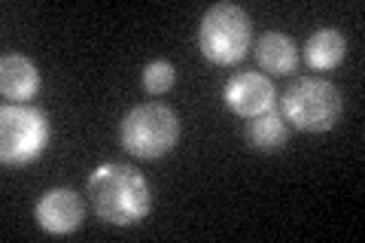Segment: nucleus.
I'll return each mask as SVG.
<instances>
[{
    "mask_svg": "<svg viewBox=\"0 0 365 243\" xmlns=\"http://www.w3.org/2000/svg\"><path fill=\"white\" fill-rule=\"evenodd\" d=\"M88 207L110 225H137L153 210V192L140 170L128 165H101L86 186Z\"/></svg>",
    "mask_w": 365,
    "mask_h": 243,
    "instance_id": "nucleus-1",
    "label": "nucleus"
},
{
    "mask_svg": "<svg viewBox=\"0 0 365 243\" xmlns=\"http://www.w3.org/2000/svg\"><path fill=\"white\" fill-rule=\"evenodd\" d=\"M341 110H344V100H341V91L323 76H304L295 79V83L280 95V113L292 128L307 131V134H323L332 131Z\"/></svg>",
    "mask_w": 365,
    "mask_h": 243,
    "instance_id": "nucleus-2",
    "label": "nucleus"
},
{
    "mask_svg": "<svg viewBox=\"0 0 365 243\" xmlns=\"http://www.w3.org/2000/svg\"><path fill=\"white\" fill-rule=\"evenodd\" d=\"M119 137H122L125 152H131L134 158H143V161H155V158H165L180 143V119L165 103L150 100L125 113Z\"/></svg>",
    "mask_w": 365,
    "mask_h": 243,
    "instance_id": "nucleus-3",
    "label": "nucleus"
},
{
    "mask_svg": "<svg viewBox=\"0 0 365 243\" xmlns=\"http://www.w3.org/2000/svg\"><path fill=\"white\" fill-rule=\"evenodd\" d=\"M198 46L210 64L232 67L253 46V21L237 4H213L201 16Z\"/></svg>",
    "mask_w": 365,
    "mask_h": 243,
    "instance_id": "nucleus-4",
    "label": "nucleus"
},
{
    "mask_svg": "<svg viewBox=\"0 0 365 243\" xmlns=\"http://www.w3.org/2000/svg\"><path fill=\"white\" fill-rule=\"evenodd\" d=\"M49 146V119L28 103H4L0 110V161L6 167L34 165Z\"/></svg>",
    "mask_w": 365,
    "mask_h": 243,
    "instance_id": "nucleus-5",
    "label": "nucleus"
},
{
    "mask_svg": "<svg viewBox=\"0 0 365 243\" xmlns=\"http://www.w3.org/2000/svg\"><path fill=\"white\" fill-rule=\"evenodd\" d=\"M222 100L241 119H256V115L277 107V88H274V83L265 73L244 71V73H235L225 83Z\"/></svg>",
    "mask_w": 365,
    "mask_h": 243,
    "instance_id": "nucleus-6",
    "label": "nucleus"
},
{
    "mask_svg": "<svg viewBox=\"0 0 365 243\" xmlns=\"http://www.w3.org/2000/svg\"><path fill=\"white\" fill-rule=\"evenodd\" d=\"M37 225L49 234H73L86 219V201L73 189H49L34 207Z\"/></svg>",
    "mask_w": 365,
    "mask_h": 243,
    "instance_id": "nucleus-7",
    "label": "nucleus"
},
{
    "mask_svg": "<svg viewBox=\"0 0 365 243\" xmlns=\"http://www.w3.org/2000/svg\"><path fill=\"white\" fill-rule=\"evenodd\" d=\"M0 91L13 100H31L40 91V71L28 55H4L0 58Z\"/></svg>",
    "mask_w": 365,
    "mask_h": 243,
    "instance_id": "nucleus-8",
    "label": "nucleus"
},
{
    "mask_svg": "<svg viewBox=\"0 0 365 243\" xmlns=\"http://www.w3.org/2000/svg\"><path fill=\"white\" fill-rule=\"evenodd\" d=\"M256 61L262 71L274 73V76L295 73V67H299V46H295L287 33L268 31L256 40Z\"/></svg>",
    "mask_w": 365,
    "mask_h": 243,
    "instance_id": "nucleus-9",
    "label": "nucleus"
},
{
    "mask_svg": "<svg viewBox=\"0 0 365 243\" xmlns=\"http://www.w3.org/2000/svg\"><path fill=\"white\" fill-rule=\"evenodd\" d=\"M344 55H347V40L335 28H319L304 43V61L311 71H323V73L335 71L344 61Z\"/></svg>",
    "mask_w": 365,
    "mask_h": 243,
    "instance_id": "nucleus-10",
    "label": "nucleus"
},
{
    "mask_svg": "<svg viewBox=\"0 0 365 243\" xmlns=\"http://www.w3.org/2000/svg\"><path fill=\"white\" fill-rule=\"evenodd\" d=\"M287 140H289V122L283 119L280 107H274L247 122V143L256 152H280L287 146Z\"/></svg>",
    "mask_w": 365,
    "mask_h": 243,
    "instance_id": "nucleus-11",
    "label": "nucleus"
},
{
    "mask_svg": "<svg viewBox=\"0 0 365 243\" xmlns=\"http://www.w3.org/2000/svg\"><path fill=\"white\" fill-rule=\"evenodd\" d=\"M174 83H177L174 64H168V61H150V64L143 67V88L150 91V95L162 98V95H168V91L174 88Z\"/></svg>",
    "mask_w": 365,
    "mask_h": 243,
    "instance_id": "nucleus-12",
    "label": "nucleus"
}]
</instances>
